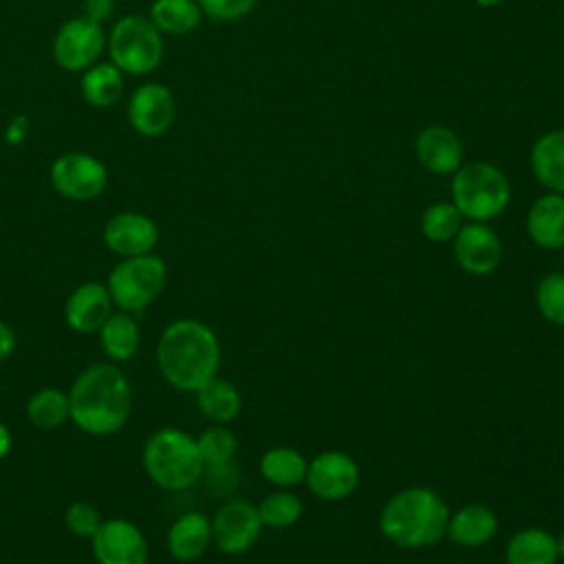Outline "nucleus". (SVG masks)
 Segmentation results:
<instances>
[{"instance_id":"40","label":"nucleus","mask_w":564,"mask_h":564,"mask_svg":"<svg viewBox=\"0 0 564 564\" xmlns=\"http://www.w3.org/2000/svg\"><path fill=\"white\" fill-rule=\"evenodd\" d=\"M478 7H485V9H491V7H498V4H502L505 0H474Z\"/></svg>"},{"instance_id":"36","label":"nucleus","mask_w":564,"mask_h":564,"mask_svg":"<svg viewBox=\"0 0 564 564\" xmlns=\"http://www.w3.org/2000/svg\"><path fill=\"white\" fill-rule=\"evenodd\" d=\"M115 11V2L112 0H82V15L97 22V24H104Z\"/></svg>"},{"instance_id":"7","label":"nucleus","mask_w":564,"mask_h":564,"mask_svg":"<svg viewBox=\"0 0 564 564\" xmlns=\"http://www.w3.org/2000/svg\"><path fill=\"white\" fill-rule=\"evenodd\" d=\"M110 62L128 75H148L163 59V35L145 15L121 18L108 35Z\"/></svg>"},{"instance_id":"27","label":"nucleus","mask_w":564,"mask_h":564,"mask_svg":"<svg viewBox=\"0 0 564 564\" xmlns=\"http://www.w3.org/2000/svg\"><path fill=\"white\" fill-rule=\"evenodd\" d=\"M26 419L37 430H57L70 421L68 392L59 388H40L26 401Z\"/></svg>"},{"instance_id":"30","label":"nucleus","mask_w":564,"mask_h":564,"mask_svg":"<svg viewBox=\"0 0 564 564\" xmlns=\"http://www.w3.org/2000/svg\"><path fill=\"white\" fill-rule=\"evenodd\" d=\"M260 520L267 529H289L302 518V500L293 489H273L258 505Z\"/></svg>"},{"instance_id":"16","label":"nucleus","mask_w":564,"mask_h":564,"mask_svg":"<svg viewBox=\"0 0 564 564\" xmlns=\"http://www.w3.org/2000/svg\"><path fill=\"white\" fill-rule=\"evenodd\" d=\"M115 311L108 286L97 280L82 282L70 291L64 304V322L79 335H97L101 324Z\"/></svg>"},{"instance_id":"38","label":"nucleus","mask_w":564,"mask_h":564,"mask_svg":"<svg viewBox=\"0 0 564 564\" xmlns=\"http://www.w3.org/2000/svg\"><path fill=\"white\" fill-rule=\"evenodd\" d=\"M11 447H13V436H11V430H9L4 423H0V460L9 456Z\"/></svg>"},{"instance_id":"9","label":"nucleus","mask_w":564,"mask_h":564,"mask_svg":"<svg viewBox=\"0 0 564 564\" xmlns=\"http://www.w3.org/2000/svg\"><path fill=\"white\" fill-rule=\"evenodd\" d=\"M361 469L357 460L341 449H324L308 460L304 485L326 502H337L352 496L359 487Z\"/></svg>"},{"instance_id":"24","label":"nucleus","mask_w":564,"mask_h":564,"mask_svg":"<svg viewBox=\"0 0 564 564\" xmlns=\"http://www.w3.org/2000/svg\"><path fill=\"white\" fill-rule=\"evenodd\" d=\"M507 564H557L555 535L542 527L516 531L505 544Z\"/></svg>"},{"instance_id":"37","label":"nucleus","mask_w":564,"mask_h":564,"mask_svg":"<svg viewBox=\"0 0 564 564\" xmlns=\"http://www.w3.org/2000/svg\"><path fill=\"white\" fill-rule=\"evenodd\" d=\"M15 346H18L15 330L4 319H0V361L9 359L15 350Z\"/></svg>"},{"instance_id":"11","label":"nucleus","mask_w":564,"mask_h":564,"mask_svg":"<svg viewBox=\"0 0 564 564\" xmlns=\"http://www.w3.org/2000/svg\"><path fill=\"white\" fill-rule=\"evenodd\" d=\"M106 46L104 26L77 15L66 20L53 37V57L64 70H86Z\"/></svg>"},{"instance_id":"1","label":"nucleus","mask_w":564,"mask_h":564,"mask_svg":"<svg viewBox=\"0 0 564 564\" xmlns=\"http://www.w3.org/2000/svg\"><path fill=\"white\" fill-rule=\"evenodd\" d=\"M68 403L75 427L90 436H110L130 419L132 386L117 364H90L70 383Z\"/></svg>"},{"instance_id":"25","label":"nucleus","mask_w":564,"mask_h":564,"mask_svg":"<svg viewBox=\"0 0 564 564\" xmlns=\"http://www.w3.org/2000/svg\"><path fill=\"white\" fill-rule=\"evenodd\" d=\"M196 405L200 410V414L205 419H209L212 423H231L240 410H242V397L238 392V388L227 381L220 379L218 375L212 377L209 381H205L196 392H194Z\"/></svg>"},{"instance_id":"28","label":"nucleus","mask_w":564,"mask_h":564,"mask_svg":"<svg viewBox=\"0 0 564 564\" xmlns=\"http://www.w3.org/2000/svg\"><path fill=\"white\" fill-rule=\"evenodd\" d=\"M148 18L161 33L185 35L200 24L203 11L196 0H154Z\"/></svg>"},{"instance_id":"18","label":"nucleus","mask_w":564,"mask_h":564,"mask_svg":"<svg viewBox=\"0 0 564 564\" xmlns=\"http://www.w3.org/2000/svg\"><path fill=\"white\" fill-rule=\"evenodd\" d=\"M527 236L529 240L544 249L557 251L564 247V194L544 192L538 196L527 212Z\"/></svg>"},{"instance_id":"12","label":"nucleus","mask_w":564,"mask_h":564,"mask_svg":"<svg viewBox=\"0 0 564 564\" xmlns=\"http://www.w3.org/2000/svg\"><path fill=\"white\" fill-rule=\"evenodd\" d=\"M454 260L463 273L474 278L491 275L505 256V247L500 236L489 223H471L467 220L456 238L452 240Z\"/></svg>"},{"instance_id":"21","label":"nucleus","mask_w":564,"mask_h":564,"mask_svg":"<svg viewBox=\"0 0 564 564\" xmlns=\"http://www.w3.org/2000/svg\"><path fill=\"white\" fill-rule=\"evenodd\" d=\"M529 165L535 181L555 194H564V130H549L531 145Z\"/></svg>"},{"instance_id":"3","label":"nucleus","mask_w":564,"mask_h":564,"mask_svg":"<svg viewBox=\"0 0 564 564\" xmlns=\"http://www.w3.org/2000/svg\"><path fill=\"white\" fill-rule=\"evenodd\" d=\"M449 507L445 498L423 485L392 494L379 511L381 535L399 549H427L445 538Z\"/></svg>"},{"instance_id":"32","label":"nucleus","mask_w":564,"mask_h":564,"mask_svg":"<svg viewBox=\"0 0 564 564\" xmlns=\"http://www.w3.org/2000/svg\"><path fill=\"white\" fill-rule=\"evenodd\" d=\"M538 313L553 326H564V273H544L535 284Z\"/></svg>"},{"instance_id":"20","label":"nucleus","mask_w":564,"mask_h":564,"mask_svg":"<svg viewBox=\"0 0 564 564\" xmlns=\"http://www.w3.org/2000/svg\"><path fill=\"white\" fill-rule=\"evenodd\" d=\"M167 553L176 562H194L212 546V518L203 511L181 513L165 535Z\"/></svg>"},{"instance_id":"22","label":"nucleus","mask_w":564,"mask_h":564,"mask_svg":"<svg viewBox=\"0 0 564 564\" xmlns=\"http://www.w3.org/2000/svg\"><path fill=\"white\" fill-rule=\"evenodd\" d=\"M97 337L104 355L112 364H121L137 355L141 344V328L137 324L134 313L115 308L97 330Z\"/></svg>"},{"instance_id":"14","label":"nucleus","mask_w":564,"mask_h":564,"mask_svg":"<svg viewBox=\"0 0 564 564\" xmlns=\"http://www.w3.org/2000/svg\"><path fill=\"white\" fill-rule=\"evenodd\" d=\"M176 119V97L161 82L139 86L128 101V121L143 137H159Z\"/></svg>"},{"instance_id":"2","label":"nucleus","mask_w":564,"mask_h":564,"mask_svg":"<svg viewBox=\"0 0 564 564\" xmlns=\"http://www.w3.org/2000/svg\"><path fill=\"white\" fill-rule=\"evenodd\" d=\"M220 341L214 328L194 317L170 322L156 341V368L165 383L181 392H196L218 375Z\"/></svg>"},{"instance_id":"19","label":"nucleus","mask_w":564,"mask_h":564,"mask_svg":"<svg viewBox=\"0 0 564 564\" xmlns=\"http://www.w3.org/2000/svg\"><path fill=\"white\" fill-rule=\"evenodd\" d=\"M498 533V516L482 502H467L449 513L445 538L463 549L489 544Z\"/></svg>"},{"instance_id":"15","label":"nucleus","mask_w":564,"mask_h":564,"mask_svg":"<svg viewBox=\"0 0 564 564\" xmlns=\"http://www.w3.org/2000/svg\"><path fill=\"white\" fill-rule=\"evenodd\" d=\"M101 238L119 258L145 256L159 245V225L141 212H119L104 225Z\"/></svg>"},{"instance_id":"10","label":"nucleus","mask_w":564,"mask_h":564,"mask_svg":"<svg viewBox=\"0 0 564 564\" xmlns=\"http://www.w3.org/2000/svg\"><path fill=\"white\" fill-rule=\"evenodd\" d=\"M262 529L258 507L249 500L231 498L212 516V544L225 555H240L258 542Z\"/></svg>"},{"instance_id":"5","label":"nucleus","mask_w":564,"mask_h":564,"mask_svg":"<svg viewBox=\"0 0 564 564\" xmlns=\"http://www.w3.org/2000/svg\"><path fill=\"white\" fill-rule=\"evenodd\" d=\"M449 194L465 220L489 223L509 207L511 183L494 163L465 161L452 174Z\"/></svg>"},{"instance_id":"39","label":"nucleus","mask_w":564,"mask_h":564,"mask_svg":"<svg viewBox=\"0 0 564 564\" xmlns=\"http://www.w3.org/2000/svg\"><path fill=\"white\" fill-rule=\"evenodd\" d=\"M555 544H557V557L564 560V531L555 538Z\"/></svg>"},{"instance_id":"6","label":"nucleus","mask_w":564,"mask_h":564,"mask_svg":"<svg viewBox=\"0 0 564 564\" xmlns=\"http://www.w3.org/2000/svg\"><path fill=\"white\" fill-rule=\"evenodd\" d=\"M167 264L154 253L121 258L108 273L106 286L115 308L128 313H141L165 289Z\"/></svg>"},{"instance_id":"34","label":"nucleus","mask_w":564,"mask_h":564,"mask_svg":"<svg viewBox=\"0 0 564 564\" xmlns=\"http://www.w3.org/2000/svg\"><path fill=\"white\" fill-rule=\"evenodd\" d=\"M200 11L218 22H236L249 15L258 0H196Z\"/></svg>"},{"instance_id":"35","label":"nucleus","mask_w":564,"mask_h":564,"mask_svg":"<svg viewBox=\"0 0 564 564\" xmlns=\"http://www.w3.org/2000/svg\"><path fill=\"white\" fill-rule=\"evenodd\" d=\"M203 478L207 482V489L214 496H227L236 489V485L240 480V474H238V469L231 460V463H220V465H205L200 480Z\"/></svg>"},{"instance_id":"8","label":"nucleus","mask_w":564,"mask_h":564,"mask_svg":"<svg viewBox=\"0 0 564 564\" xmlns=\"http://www.w3.org/2000/svg\"><path fill=\"white\" fill-rule=\"evenodd\" d=\"M53 189L77 203L97 198L108 185V167L88 152H64L51 165Z\"/></svg>"},{"instance_id":"31","label":"nucleus","mask_w":564,"mask_h":564,"mask_svg":"<svg viewBox=\"0 0 564 564\" xmlns=\"http://www.w3.org/2000/svg\"><path fill=\"white\" fill-rule=\"evenodd\" d=\"M196 445L205 465L231 463L238 452V436L223 423H214L196 436Z\"/></svg>"},{"instance_id":"17","label":"nucleus","mask_w":564,"mask_h":564,"mask_svg":"<svg viewBox=\"0 0 564 564\" xmlns=\"http://www.w3.org/2000/svg\"><path fill=\"white\" fill-rule=\"evenodd\" d=\"M414 154L416 161L436 176H452L465 163L460 137L441 123L425 126L416 134Z\"/></svg>"},{"instance_id":"33","label":"nucleus","mask_w":564,"mask_h":564,"mask_svg":"<svg viewBox=\"0 0 564 564\" xmlns=\"http://www.w3.org/2000/svg\"><path fill=\"white\" fill-rule=\"evenodd\" d=\"M101 522H104V516L99 513V509L86 500H75L64 511L66 529L73 535L84 538V540H90L97 533V529L101 527Z\"/></svg>"},{"instance_id":"26","label":"nucleus","mask_w":564,"mask_h":564,"mask_svg":"<svg viewBox=\"0 0 564 564\" xmlns=\"http://www.w3.org/2000/svg\"><path fill=\"white\" fill-rule=\"evenodd\" d=\"M82 97L93 108H110L123 93V73L112 64H93L84 70L79 82Z\"/></svg>"},{"instance_id":"4","label":"nucleus","mask_w":564,"mask_h":564,"mask_svg":"<svg viewBox=\"0 0 564 564\" xmlns=\"http://www.w3.org/2000/svg\"><path fill=\"white\" fill-rule=\"evenodd\" d=\"M148 478L163 491L194 487L205 469L196 438L181 427L154 430L141 452Z\"/></svg>"},{"instance_id":"23","label":"nucleus","mask_w":564,"mask_h":564,"mask_svg":"<svg viewBox=\"0 0 564 564\" xmlns=\"http://www.w3.org/2000/svg\"><path fill=\"white\" fill-rule=\"evenodd\" d=\"M308 460L306 456L286 445L269 447L258 463L260 476L273 487V489H293L297 485H304Z\"/></svg>"},{"instance_id":"13","label":"nucleus","mask_w":564,"mask_h":564,"mask_svg":"<svg viewBox=\"0 0 564 564\" xmlns=\"http://www.w3.org/2000/svg\"><path fill=\"white\" fill-rule=\"evenodd\" d=\"M90 546L97 564H148L150 557L143 531L126 518H104Z\"/></svg>"},{"instance_id":"29","label":"nucleus","mask_w":564,"mask_h":564,"mask_svg":"<svg viewBox=\"0 0 564 564\" xmlns=\"http://www.w3.org/2000/svg\"><path fill=\"white\" fill-rule=\"evenodd\" d=\"M467 220L452 200H436L421 214V234L436 245L452 242Z\"/></svg>"}]
</instances>
